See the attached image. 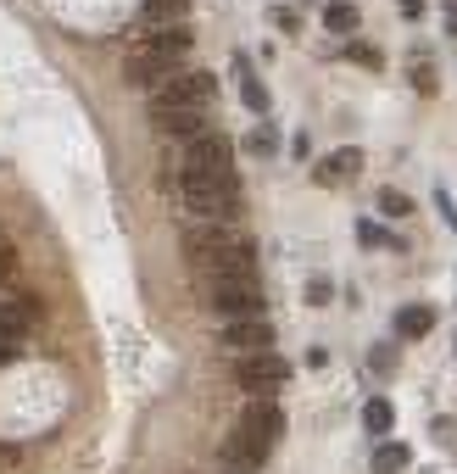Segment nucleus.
Here are the masks:
<instances>
[{
	"label": "nucleus",
	"instance_id": "obj_1",
	"mask_svg": "<svg viewBox=\"0 0 457 474\" xmlns=\"http://www.w3.org/2000/svg\"><path fill=\"white\" fill-rule=\"evenodd\" d=\"M179 246H184V257L201 268V279L212 274H240V279H256V251L246 235H235L228 224H184L179 229Z\"/></svg>",
	"mask_w": 457,
	"mask_h": 474
},
{
	"label": "nucleus",
	"instance_id": "obj_2",
	"mask_svg": "<svg viewBox=\"0 0 457 474\" xmlns=\"http://www.w3.org/2000/svg\"><path fill=\"white\" fill-rule=\"evenodd\" d=\"M201 296H207V307L218 312L223 324H235V319H263V312H268L263 284H256V279H240V274H212V279H201Z\"/></svg>",
	"mask_w": 457,
	"mask_h": 474
},
{
	"label": "nucleus",
	"instance_id": "obj_3",
	"mask_svg": "<svg viewBox=\"0 0 457 474\" xmlns=\"http://www.w3.org/2000/svg\"><path fill=\"white\" fill-rule=\"evenodd\" d=\"M179 201L201 218H228L240 207V179L235 168L228 173H195V179H179Z\"/></svg>",
	"mask_w": 457,
	"mask_h": 474
},
{
	"label": "nucleus",
	"instance_id": "obj_4",
	"mask_svg": "<svg viewBox=\"0 0 457 474\" xmlns=\"http://www.w3.org/2000/svg\"><path fill=\"white\" fill-rule=\"evenodd\" d=\"M235 168V145H228V135H195V140H184L179 151H173V163H168V173L173 179H195V173H228Z\"/></svg>",
	"mask_w": 457,
	"mask_h": 474
},
{
	"label": "nucleus",
	"instance_id": "obj_5",
	"mask_svg": "<svg viewBox=\"0 0 457 474\" xmlns=\"http://www.w3.org/2000/svg\"><path fill=\"white\" fill-rule=\"evenodd\" d=\"M212 101H218V79L207 73V68H179L168 84H156L151 89V112L156 107H184V112H212Z\"/></svg>",
	"mask_w": 457,
	"mask_h": 474
},
{
	"label": "nucleus",
	"instance_id": "obj_6",
	"mask_svg": "<svg viewBox=\"0 0 457 474\" xmlns=\"http://www.w3.org/2000/svg\"><path fill=\"white\" fill-rule=\"evenodd\" d=\"M284 379H290V363L279 352H246V358H235V386L251 391V396H274Z\"/></svg>",
	"mask_w": 457,
	"mask_h": 474
},
{
	"label": "nucleus",
	"instance_id": "obj_7",
	"mask_svg": "<svg viewBox=\"0 0 457 474\" xmlns=\"http://www.w3.org/2000/svg\"><path fill=\"white\" fill-rule=\"evenodd\" d=\"M218 346L228 352H274V324L268 319H235V324H218Z\"/></svg>",
	"mask_w": 457,
	"mask_h": 474
},
{
	"label": "nucleus",
	"instance_id": "obj_8",
	"mask_svg": "<svg viewBox=\"0 0 457 474\" xmlns=\"http://www.w3.org/2000/svg\"><path fill=\"white\" fill-rule=\"evenodd\" d=\"M240 435L274 452V441L284 435V414H279L274 402H246V414H240Z\"/></svg>",
	"mask_w": 457,
	"mask_h": 474
},
{
	"label": "nucleus",
	"instance_id": "obj_9",
	"mask_svg": "<svg viewBox=\"0 0 457 474\" xmlns=\"http://www.w3.org/2000/svg\"><path fill=\"white\" fill-rule=\"evenodd\" d=\"M156 123V135H168V140H195V135H207V112H184V107H156L151 112Z\"/></svg>",
	"mask_w": 457,
	"mask_h": 474
},
{
	"label": "nucleus",
	"instance_id": "obj_10",
	"mask_svg": "<svg viewBox=\"0 0 457 474\" xmlns=\"http://www.w3.org/2000/svg\"><path fill=\"white\" fill-rule=\"evenodd\" d=\"M357 173H363V151H357V145H340V151H330V156H318V163H312L318 184H346Z\"/></svg>",
	"mask_w": 457,
	"mask_h": 474
},
{
	"label": "nucleus",
	"instance_id": "obj_11",
	"mask_svg": "<svg viewBox=\"0 0 457 474\" xmlns=\"http://www.w3.org/2000/svg\"><path fill=\"white\" fill-rule=\"evenodd\" d=\"M223 463H228V469H240V474H251V469H263V463H268V447H256V441H246V435L235 430V435L223 441Z\"/></svg>",
	"mask_w": 457,
	"mask_h": 474
},
{
	"label": "nucleus",
	"instance_id": "obj_12",
	"mask_svg": "<svg viewBox=\"0 0 457 474\" xmlns=\"http://www.w3.org/2000/svg\"><path fill=\"white\" fill-rule=\"evenodd\" d=\"M430 330H435V307H430V302H413V307L396 312V335H402V340H424Z\"/></svg>",
	"mask_w": 457,
	"mask_h": 474
},
{
	"label": "nucleus",
	"instance_id": "obj_13",
	"mask_svg": "<svg viewBox=\"0 0 457 474\" xmlns=\"http://www.w3.org/2000/svg\"><path fill=\"white\" fill-rule=\"evenodd\" d=\"M407 463H413V447H402V441H390V435L379 441L374 458H368V469H374V474H402Z\"/></svg>",
	"mask_w": 457,
	"mask_h": 474
},
{
	"label": "nucleus",
	"instance_id": "obj_14",
	"mask_svg": "<svg viewBox=\"0 0 457 474\" xmlns=\"http://www.w3.org/2000/svg\"><path fill=\"white\" fill-rule=\"evenodd\" d=\"M390 424H396V407H390L385 396L363 402V430H368V435H379V441H385V435H390Z\"/></svg>",
	"mask_w": 457,
	"mask_h": 474
},
{
	"label": "nucleus",
	"instance_id": "obj_15",
	"mask_svg": "<svg viewBox=\"0 0 457 474\" xmlns=\"http://www.w3.org/2000/svg\"><path fill=\"white\" fill-rule=\"evenodd\" d=\"M235 68H240V79H246V84H240V95H246V107H251V112H268V89H263V79L251 73V61L240 56Z\"/></svg>",
	"mask_w": 457,
	"mask_h": 474
},
{
	"label": "nucleus",
	"instance_id": "obj_16",
	"mask_svg": "<svg viewBox=\"0 0 457 474\" xmlns=\"http://www.w3.org/2000/svg\"><path fill=\"white\" fill-rule=\"evenodd\" d=\"M184 12H190V0H145V17H151L156 28H173V23H184Z\"/></svg>",
	"mask_w": 457,
	"mask_h": 474
},
{
	"label": "nucleus",
	"instance_id": "obj_17",
	"mask_svg": "<svg viewBox=\"0 0 457 474\" xmlns=\"http://www.w3.org/2000/svg\"><path fill=\"white\" fill-rule=\"evenodd\" d=\"M323 28H330V34H351V28H357V6H351V0L323 6Z\"/></svg>",
	"mask_w": 457,
	"mask_h": 474
},
{
	"label": "nucleus",
	"instance_id": "obj_18",
	"mask_svg": "<svg viewBox=\"0 0 457 474\" xmlns=\"http://www.w3.org/2000/svg\"><path fill=\"white\" fill-rule=\"evenodd\" d=\"M246 151H251V156H274V151H279L274 123H256V129H251V140H246Z\"/></svg>",
	"mask_w": 457,
	"mask_h": 474
},
{
	"label": "nucleus",
	"instance_id": "obj_19",
	"mask_svg": "<svg viewBox=\"0 0 457 474\" xmlns=\"http://www.w3.org/2000/svg\"><path fill=\"white\" fill-rule=\"evenodd\" d=\"M379 212H385V218H407V212H413V201L402 196V190H379Z\"/></svg>",
	"mask_w": 457,
	"mask_h": 474
},
{
	"label": "nucleus",
	"instance_id": "obj_20",
	"mask_svg": "<svg viewBox=\"0 0 457 474\" xmlns=\"http://www.w3.org/2000/svg\"><path fill=\"white\" fill-rule=\"evenodd\" d=\"M357 246H390L385 224H357Z\"/></svg>",
	"mask_w": 457,
	"mask_h": 474
},
{
	"label": "nucleus",
	"instance_id": "obj_21",
	"mask_svg": "<svg viewBox=\"0 0 457 474\" xmlns=\"http://www.w3.org/2000/svg\"><path fill=\"white\" fill-rule=\"evenodd\" d=\"M413 84H418V95H435V73H430V61H413Z\"/></svg>",
	"mask_w": 457,
	"mask_h": 474
},
{
	"label": "nucleus",
	"instance_id": "obj_22",
	"mask_svg": "<svg viewBox=\"0 0 457 474\" xmlns=\"http://www.w3.org/2000/svg\"><path fill=\"white\" fill-rule=\"evenodd\" d=\"M346 56H351V61H363V68H379V61H385V56H379V51H368V45H351Z\"/></svg>",
	"mask_w": 457,
	"mask_h": 474
},
{
	"label": "nucleus",
	"instance_id": "obj_23",
	"mask_svg": "<svg viewBox=\"0 0 457 474\" xmlns=\"http://www.w3.org/2000/svg\"><path fill=\"white\" fill-rule=\"evenodd\" d=\"M12 268H17V251H12L6 240H0V284H6V279H12Z\"/></svg>",
	"mask_w": 457,
	"mask_h": 474
},
{
	"label": "nucleus",
	"instance_id": "obj_24",
	"mask_svg": "<svg viewBox=\"0 0 457 474\" xmlns=\"http://www.w3.org/2000/svg\"><path fill=\"white\" fill-rule=\"evenodd\" d=\"M330 296H335L330 279H312V284H307V302H330Z\"/></svg>",
	"mask_w": 457,
	"mask_h": 474
},
{
	"label": "nucleus",
	"instance_id": "obj_25",
	"mask_svg": "<svg viewBox=\"0 0 457 474\" xmlns=\"http://www.w3.org/2000/svg\"><path fill=\"white\" fill-rule=\"evenodd\" d=\"M274 28H284V34H296V12H284V6H279V12H274Z\"/></svg>",
	"mask_w": 457,
	"mask_h": 474
},
{
	"label": "nucleus",
	"instance_id": "obj_26",
	"mask_svg": "<svg viewBox=\"0 0 457 474\" xmlns=\"http://www.w3.org/2000/svg\"><path fill=\"white\" fill-rule=\"evenodd\" d=\"M374 374H390V346H374Z\"/></svg>",
	"mask_w": 457,
	"mask_h": 474
},
{
	"label": "nucleus",
	"instance_id": "obj_27",
	"mask_svg": "<svg viewBox=\"0 0 457 474\" xmlns=\"http://www.w3.org/2000/svg\"><path fill=\"white\" fill-rule=\"evenodd\" d=\"M430 430H435V441H452V435H457V424H452V419H435Z\"/></svg>",
	"mask_w": 457,
	"mask_h": 474
},
{
	"label": "nucleus",
	"instance_id": "obj_28",
	"mask_svg": "<svg viewBox=\"0 0 457 474\" xmlns=\"http://www.w3.org/2000/svg\"><path fill=\"white\" fill-rule=\"evenodd\" d=\"M402 6V17H424V0H396Z\"/></svg>",
	"mask_w": 457,
	"mask_h": 474
},
{
	"label": "nucleus",
	"instance_id": "obj_29",
	"mask_svg": "<svg viewBox=\"0 0 457 474\" xmlns=\"http://www.w3.org/2000/svg\"><path fill=\"white\" fill-rule=\"evenodd\" d=\"M446 28L457 34V0H446Z\"/></svg>",
	"mask_w": 457,
	"mask_h": 474
}]
</instances>
